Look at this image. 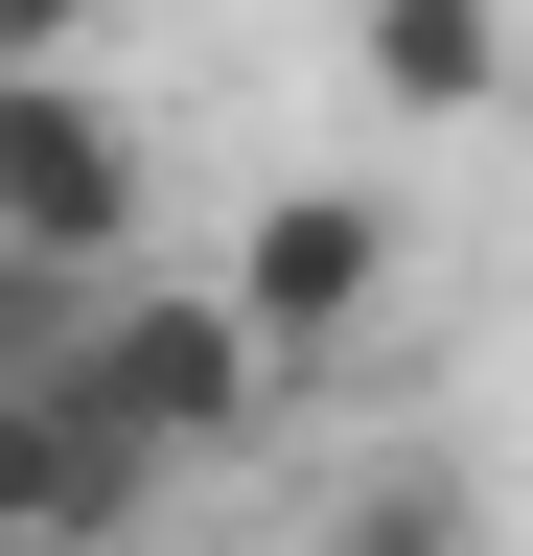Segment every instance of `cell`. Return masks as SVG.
Here are the masks:
<instances>
[{"label": "cell", "mask_w": 533, "mask_h": 556, "mask_svg": "<svg viewBox=\"0 0 533 556\" xmlns=\"http://www.w3.org/2000/svg\"><path fill=\"white\" fill-rule=\"evenodd\" d=\"M210 302H232V348H255L279 394H325V371L371 348V302H394V186H279V208L232 232Z\"/></svg>", "instance_id": "3957f363"}, {"label": "cell", "mask_w": 533, "mask_h": 556, "mask_svg": "<svg viewBox=\"0 0 533 556\" xmlns=\"http://www.w3.org/2000/svg\"><path fill=\"white\" fill-rule=\"evenodd\" d=\"M348 70L394 116H487L510 93V0H348Z\"/></svg>", "instance_id": "5b68a950"}, {"label": "cell", "mask_w": 533, "mask_h": 556, "mask_svg": "<svg viewBox=\"0 0 533 556\" xmlns=\"http://www.w3.org/2000/svg\"><path fill=\"white\" fill-rule=\"evenodd\" d=\"M47 394H71L140 486H163V464H232L255 417H279V371L232 348V302H210V278H116V302L71 325V371H47Z\"/></svg>", "instance_id": "6da1fadb"}, {"label": "cell", "mask_w": 533, "mask_h": 556, "mask_svg": "<svg viewBox=\"0 0 533 556\" xmlns=\"http://www.w3.org/2000/svg\"><path fill=\"white\" fill-rule=\"evenodd\" d=\"M140 208H163V139L116 70H24L0 93V278H140Z\"/></svg>", "instance_id": "7a4b0ae2"}, {"label": "cell", "mask_w": 533, "mask_h": 556, "mask_svg": "<svg viewBox=\"0 0 533 556\" xmlns=\"http://www.w3.org/2000/svg\"><path fill=\"white\" fill-rule=\"evenodd\" d=\"M93 24L116 0H0V93H24V70H93Z\"/></svg>", "instance_id": "52a82bcc"}, {"label": "cell", "mask_w": 533, "mask_h": 556, "mask_svg": "<svg viewBox=\"0 0 533 556\" xmlns=\"http://www.w3.org/2000/svg\"><path fill=\"white\" fill-rule=\"evenodd\" d=\"M325 556H487V486L464 464H371L348 510H325Z\"/></svg>", "instance_id": "8992f818"}, {"label": "cell", "mask_w": 533, "mask_h": 556, "mask_svg": "<svg viewBox=\"0 0 533 556\" xmlns=\"http://www.w3.org/2000/svg\"><path fill=\"white\" fill-rule=\"evenodd\" d=\"M116 533H140V464L71 394H0V556H116Z\"/></svg>", "instance_id": "277c9868"}]
</instances>
